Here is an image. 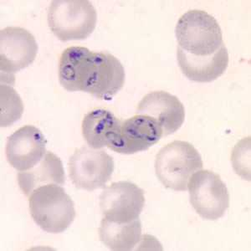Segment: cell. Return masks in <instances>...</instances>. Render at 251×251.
<instances>
[{"label": "cell", "mask_w": 251, "mask_h": 251, "mask_svg": "<svg viewBox=\"0 0 251 251\" xmlns=\"http://www.w3.org/2000/svg\"><path fill=\"white\" fill-rule=\"evenodd\" d=\"M121 120L111 111L97 109L90 111L82 122V135L92 149L108 147L112 137L119 128Z\"/></svg>", "instance_id": "9a60e30c"}, {"label": "cell", "mask_w": 251, "mask_h": 251, "mask_svg": "<svg viewBox=\"0 0 251 251\" xmlns=\"http://www.w3.org/2000/svg\"><path fill=\"white\" fill-rule=\"evenodd\" d=\"M163 137V129L149 116L137 114L121 121L109 149L121 154H134L146 151Z\"/></svg>", "instance_id": "9c48e42d"}, {"label": "cell", "mask_w": 251, "mask_h": 251, "mask_svg": "<svg viewBox=\"0 0 251 251\" xmlns=\"http://www.w3.org/2000/svg\"><path fill=\"white\" fill-rule=\"evenodd\" d=\"M175 34L178 48L194 56H210L225 44L220 25L203 10H189L177 21Z\"/></svg>", "instance_id": "3957f363"}, {"label": "cell", "mask_w": 251, "mask_h": 251, "mask_svg": "<svg viewBox=\"0 0 251 251\" xmlns=\"http://www.w3.org/2000/svg\"><path fill=\"white\" fill-rule=\"evenodd\" d=\"M61 86L68 92H84L110 100L123 88L125 70L108 52H94L85 47L66 49L59 62Z\"/></svg>", "instance_id": "6da1fadb"}, {"label": "cell", "mask_w": 251, "mask_h": 251, "mask_svg": "<svg viewBox=\"0 0 251 251\" xmlns=\"http://www.w3.org/2000/svg\"><path fill=\"white\" fill-rule=\"evenodd\" d=\"M1 89V126H9L20 120L23 114L22 100L10 85H3Z\"/></svg>", "instance_id": "e0dca14e"}, {"label": "cell", "mask_w": 251, "mask_h": 251, "mask_svg": "<svg viewBox=\"0 0 251 251\" xmlns=\"http://www.w3.org/2000/svg\"><path fill=\"white\" fill-rule=\"evenodd\" d=\"M46 140L34 126H24L8 137L6 157L9 164L23 172L37 165L46 155Z\"/></svg>", "instance_id": "8fae6325"}, {"label": "cell", "mask_w": 251, "mask_h": 251, "mask_svg": "<svg viewBox=\"0 0 251 251\" xmlns=\"http://www.w3.org/2000/svg\"><path fill=\"white\" fill-rule=\"evenodd\" d=\"M34 35L20 27H7L0 32L1 81L15 83V74L28 67L37 55Z\"/></svg>", "instance_id": "ba28073f"}, {"label": "cell", "mask_w": 251, "mask_h": 251, "mask_svg": "<svg viewBox=\"0 0 251 251\" xmlns=\"http://www.w3.org/2000/svg\"><path fill=\"white\" fill-rule=\"evenodd\" d=\"M29 198L31 217L44 231L60 234L74 221V202L60 185L41 186L34 189Z\"/></svg>", "instance_id": "7a4b0ae2"}, {"label": "cell", "mask_w": 251, "mask_h": 251, "mask_svg": "<svg viewBox=\"0 0 251 251\" xmlns=\"http://www.w3.org/2000/svg\"><path fill=\"white\" fill-rule=\"evenodd\" d=\"M97 22V10L87 0H54L49 8V26L64 42L86 40L94 31Z\"/></svg>", "instance_id": "5b68a950"}, {"label": "cell", "mask_w": 251, "mask_h": 251, "mask_svg": "<svg viewBox=\"0 0 251 251\" xmlns=\"http://www.w3.org/2000/svg\"><path fill=\"white\" fill-rule=\"evenodd\" d=\"M177 62L186 77L195 82H212L221 76L228 65L226 46L210 56L200 57L188 54L177 47Z\"/></svg>", "instance_id": "4fadbf2b"}, {"label": "cell", "mask_w": 251, "mask_h": 251, "mask_svg": "<svg viewBox=\"0 0 251 251\" xmlns=\"http://www.w3.org/2000/svg\"><path fill=\"white\" fill-rule=\"evenodd\" d=\"M203 167L197 149L184 141H174L163 147L155 160V172L160 182L174 191H186L190 177Z\"/></svg>", "instance_id": "277c9868"}, {"label": "cell", "mask_w": 251, "mask_h": 251, "mask_svg": "<svg viewBox=\"0 0 251 251\" xmlns=\"http://www.w3.org/2000/svg\"><path fill=\"white\" fill-rule=\"evenodd\" d=\"M137 114L153 118L163 129V137L174 134L185 119V109L179 99L169 92H150L138 104Z\"/></svg>", "instance_id": "7c38bea8"}, {"label": "cell", "mask_w": 251, "mask_h": 251, "mask_svg": "<svg viewBox=\"0 0 251 251\" xmlns=\"http://www.w3.org/2000/svg\"><path fill=\"white\" fill-rule=\"evenodd\" d=\"M190 203L195 211L207 220L223 217L229 206V194L220 175L209 170H200L188 184Z\"/></svg>", "instance_id": "52a82bcc"}, {"label": "cell", "mask_w": 251, "mask_h": 251, "mask_svg": "<svg viewBox=\"0 0 251 251\" xmlns=\"http://www.w3.org/2000/svg\"><path fill=\"white\" fill-rule=\"evenodd\" d=\"M145 204L144 191L135 183L121 181L104 188L100 197L104 218L117 223L139 219Z\"/></svg>", "instance_id": "30bf717a"}, {"label": "cell", "mask_w": 251, "mask_h": 251, "mask_svg": "<svg viewBox=\"0 0 251 251\" xmlns=\"http://www.w3.org/2000/svg\"><path fill=\"white\" fill-rule=\"evenodd\" d=\"M17 178L21 191L27 197L39 187L46 184L62 186L66 181L62 162L51 151H46L42 160L34 168L19 173Z\"/></svg>", "instance_id": "5bb4252c"}, {"label": "cell", "mask_w": 251, "mask_h": 251, "mask_svg": "<svg viewBox=\"0 0 251 251\" xmlns=\"http://www.w3.org/2000/svg\"><path fill=\"white\" fill-rule=\"evenodd\" d=\"M69 176L76 188L87 191L104 188L114 171V160L104 150L84 146L68 163Z\"/></svg>", "instance_id": "8992f818"}, {"label": "cell", "mask_w": 251, "mask_h": 251, "mask_svg": "<svg viewBox=\"0 0 251 251\" xmlns=\"http://www.w3.org/2000/svg\"><path fill=\"white\" fill-rule=\"evenodd\" d=\"M100 241L111 251H129L141 240L142 224L139 219L117 223L103 218L99 228Z\"/></svg>", "instance_id": "2e32d148"}]
</instances>
